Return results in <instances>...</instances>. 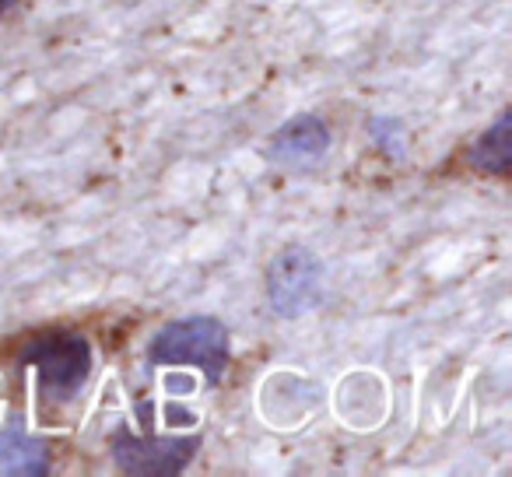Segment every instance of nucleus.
<instances>
[{
    "label": "nucleus",
    "instance_id": "4",
    "mask_svg": "<svg viewBox=\"0 0 512 477\" xmlns=\"http://www.w3.org/2000/svg\"><path fill=\"white\" fill-rule=\"evenodd\" d=\"M200 439H141V435L120 432L113 439V456L116 467L127 470V474H179L186 463L193 460Z\"/></svg>",
    "mask_w": 512,
    "mask_h": 477
},
{
    "label": "nucleus",
    "instance_id": "6",
    "mask_svg": "<svg viewBox=\"0 0 512 477\" xmlns=\"http://www.w3.org/2000/svg\"><path fill=\"white\" fill-rule=\"evenodd\" d=\"M46 460H50V449L43 439L22 428L0 432V474H43Z\"/></svg>",
    "mask_w": 512,
    "mask_h": 477
},
{
    "label": "nucleus",
    "instance_id": "1",
    "mask_svg": "<svg viewBox=\"0 0 512 477\" xmlns=\"http://www.w3.org/2000/svg\"><path fill=\"white\" fill-rule=\"evenodd\" d=\"M22 362L36 369L46 404H67L85 390L92 376V344L67 330H46L25 344Z\"/></svg>",
    "mask_w": 512,
    "mask_h": 477
},
{
    "label": "nucleus",
    "instance_id": "2",
    "mask_svg": "<svg viewBox=\"0 0 512 477\" xmlns=\"http://www.w3.org/2000/svg\"><path fill=\"white\" fill-rule=\"evenodd\" d=\"M148 358L155 365H193L211 383H218L228 365V330L211 316L169 323L155 334Z\"/></svg>",
    "mask_w": 512,
    "mask_h": 477
},
{
    "label": "nucleus",
    "instance_id": "5",
    "mask_svg": "<svg viewBox=\"0 0 512 477\" xmlns=\"http://www.w3.org/2000/svg\"><path fill=\"white\" fill-rule=\"evenodd\" d=\"M330 151V130L320 116H295L271 137V162L281 169H313Z\"/></svg>",
    "mask_w": 512,
    "mask_h": 477
},
{
    "label": "nucleus",
    "instance_id": "3",
    "mask_svg": "<svg viewBox=\"0 0 512 477\" xmlns=\"http://www.w3.org/2000/svg\"><path fill=\"white\" fill-rule=\"evenodd\" d=\"M267 299H271L274 313L295 316L309 313L323 302V264L302 246L278 253L267 267Z\"/></svg>",
    "mask_w": 512,
    "mask_h": 477
},
{
    "label": "nucleus",
    "instance_id": "7",
    "mask_svg": "<svg viewBox=\"0 0 512 477\" xmlns=\"http://www.w3.org/2000/svg\"><path fill=\"white\" fill-rule=\"evenodd\" d=\"M470 162L474 169L488 172V176L505 179L512 169V113H502L495 120V127L484 130L481 141L470 148Z\"/></svg>",
    "mask_w": 512,
    "mask_h": 477
},
{
    "label": "nucleus",
    "instance_id": "8",
    "mask_svg": "<svg viewBox=\"0 0 512 477\" xmlns=\"http://www.w3.org/2000/svg\"><path fill=\"white\" fill-rule=\"evenodd\" d=\"M15 4H18V0H0V15H4V11H11Z\"/></svg>",
    "mask_w": 512,
    "mask_h": 477
}]
</instances>
